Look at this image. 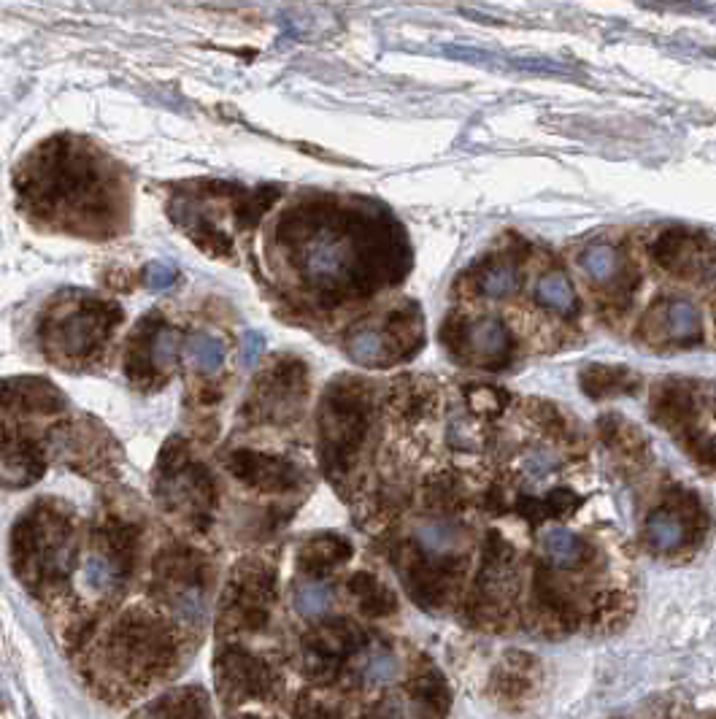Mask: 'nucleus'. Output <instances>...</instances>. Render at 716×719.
<instances>
[{"label":"nucleus","instance_id":"18","mask_svg":"<svg viewBox=\"0 0 716 719\" xmlns=\"http://www.w3.org/2000/svg\"><path fill=\"white\" fill-rule=\"evenodd\" d=\"M417 544L430 555H449L460 544V530L449 519H427L417 528Z\"/></svg>","mask_w":716,"mask_h":719},{"label":"nucleus","instance_id":"22","mask_svg":"<svg viewBox=\"0 0 716 719\" xmlns=\"http://www.w3.org/2000/svg\"><path fill=\"white\" fill-rule=\"evenodd\" d=\"M349 355L363 365H376L387 355V338L379 330L363 328L349 338Z\"/></svg>","mask_w":716,"mask_h":719},{"label":"nucleus","instance_id":"5","mask_svg":"<svg viewBox=\"0 0 716 719\" xmlns=\"http://www.w3.org/2000/svg\"><path fill=\"white\" fill-rule=\"evenodd\" d=\"M157 498L173 514L203 530L217 506V484L203 465L179 441L168 444L157 465Z\"/></svg>","mask_w":716,"mask_h":719},{"label":"nucleus","instance_id":"29","mask_svg":"<svg viewBox=\"0 0 716 719\" xmlns=\"http://www.w3.org/2000/svg\"><path fill=\"white\" fill-rule=\"evenodd\" d=\"M395 671H398L395 657H392L390 652H379V655H373V660L368 663V668H365V679L373 684H384L395 679Z\"/></svg>","mask_w":716,"mask_h":719},{"label":"nucleus","instance_id":"24","mask_svg":"<svg viewBox=\"0 0 716 719\" xmlns=\"http://www.w3.org/2000/svg\"><path fill=\"white\" fill-rule=\"evenodd\" d=\"M698 309L687 301H673L665 311V328L671 338H692L698 333Z\"/></svg>","mask_w":716,"mask_h":719},{"label":"nucleus","instance_id":"21","mask_svg":"<svg viewBox=\"0 0 716 719\" xmlns=\"http://www.w3.org/2000/svg\"><path fill=\"white\" fill-rule=\"evenodd\" d=\"M535 298H538V303L546 306V309L557 311L573 309V301H576L571 282L560 274H549L544 276V279H538V284H535Z\"/></svg>","mask_w":716,"mask_h":719},{"label":"nucleus","instance_id":"15","mask_svg":"<svg viewBox=\"0 0 716 719\" xmlns=\"http://www.w3.org/2000/svg\"><path fill=\"white\" fill-rule=\"evenodd\" d=\"M408 692L411 698L419 701L427 711H433L436 717H444L446 711L452 709V692L449 684L444 682V676L438 671H417V674L408 679Z\"/></svg>","mask_w":716,"mask_h":719},{"label":"nucleus","instance_id":"6","mask_svg":"<svg viewBox=\"0 0 716 719\" xmlns=\"http://www.w3.org/2000/svg\"><path fill=\"white\" fill-rule=\"evenodd\" d=\"M276 595V574L263 560L238 565L219 603V633H257L268 625V606Z\"/></svg>","mask_w":716,"mask_h":719},{"label":"nucleus","instance_id":"28","mask_svg":"<svg viewBox=\"0 0 716 719\" xmlns=\"http://www.w3.org/2000/svg\"><path fill=\"white\" fill-rule=\"evenodd\" d=\"M330 603H333V592H330V587H325V584H306V587H300L298 592L300 614L317 617V614L330 609Z\"/></svg>","mask_w":716,"mask_h":719},{"label":"nucleus","instance_id":"2","mask_svg":"<svg viewBox=\"0 0 716 719\" xmlns=\"http://www.w3.org/2000/svg\"><path fill=\"white\" fill-rule=\"evenodd\" d=\"M119 322L122 309L117 303L73 292L52 301V306L44 311L38 338L49 360L82 365L100 355V349L106 346Z\"/></svg>","mask_w":716,"mask_h":719},{"label":"nucleus","instance_id":"14","mask_svg":"<svg viewBox=\"0 0 716 719\" xmlns=\"http://www.w3.org/2000/svg\"><path fill=\"white\" fill-rule=\"evenodd\" d=\"M541 665L525 652H511L506 660L495 668L492 676V692L503 701H525L541 684Z\"/></svg>","mask_w":716,"mask_h":719},{"label":"nucleus","instance_id":"27","mask_svg":"<svg viewBox=\"0 0 716 719\" xmlns=\"http://www.w3.org/2000/svg\"><path fill=\"white\" fill-rule=\"evenodd\" d=\"M522 474L527 479H533V482H541V479H549L552 474H557V468H560V457L549 452V449H533V452H527L522 457Z\"/></svg>","mask_w":716,"mask_h":719},{"label":"nucleus","instance_id":"9","mask_svg":"<svg viewBox=\"0 0 716 719\" xmlns=\"http://www.w3.org/2000/svg\"><path fill=\"white\" fill-rule=\"evenodd\" d=\"M298 395V368L287 363H276L273 368L263 371L260 379H254L249 398L244 403V417L252 425L281 422V419H287L295 411Z\"/></svg>","mask_w":716,"mask_h":719},{"label":"nucleus","instance_id":"4","mask_svg":"<svg viewBox=\"0 0 716 719\" xmlns=\"http://www.w3.org/2000/svg\"><path fill=\"white\" fill-rule=\"evenodd\" d=\"M106 652L114 668L146 684L171 668L176 644L163 619L146 611H130L111 630Z\"/></svg>","mask_w":716,"mask_h":719},{"label":"nucleus","instance_id":"3","mask_svg":"<svg viewBox=\"0 0 716 719\" xmlns=\"http://www.w3.org/2000/svg\"><path fill=\"white\" fill-rule=\"evenodd\" d=\"M11 557L17 574L30 587L65 582L73 565L71 514L55 501L36 503L11 533Z\"/></svg>","mask_w":716,"mask_h":719},{"label":"nucleus","instance_id":"8","mask_svg":"<svg viewBox=\"0 0 716 719\" xmlns=\"http://www.w3.org/2000/svg\"><path fill=\"white\" fill-rule=\"evenodd\" d=\"M173 360H176V346L173 333L165 322L144 319L127 344L125 374L138 387H160L171 376Z\"/></svg>","mask_w":716,"mask_h":719},{"label":"nucleus","instance_id":"12","mask_svg":"<svg viewBox=\"0 0 716 719\" xmlns=\"http://www.w3.org/2000/svg\"><path fill=\"white\" fill-rule=\"evenodd\" d=\"M227 468L238 482L260 492L292 490L298 482V468L284 457L265 455L254 449H238L227 457Z\"/></svg>","mask_w":716,"mask_h":719},{"label":"nucleus","instance_id":"19","mask_svg":"<svg viewBox=\"0 0 716 719\" xmlns=\"http://www.w3.org/2000/svg\"><path fill=\"white\" fill-rule=\"evenodd\" d=\"M349 590L354 595H360L363 601V611L371 614V617H384V614H392L395 611V595L390 590H384L381 584H376L371 574H354L349 579Z\"/></svg>","mask_w":716,"mask_h":719},{"label":"nucleus","instance_id":"11","mask_svg":"<svg viewBox=\"0 0 716 719\" xmlns=\"http://www.w3.org/2000/svg\"><path fill=\"white\" fill-rule=\"evenodd\" d=\"M95 552L92 557L109 568L111 574L117 576L119 582H125L138 557V544H141V530L136 522L119 517H106L95 528L92 536Z\"/></svg>","mask_w":716,"mask_h":719},{"label":"nucleus","instance_id":"20","mask_svg":"<svg viewBox=\"0 0 716 719\" xmlns=\"http://www.w3.org/2000/svg\"><path fill=\"white\" fill-rule=\"evenodd\" d=\"M684 522H681L676 514L671 511H657L652 519H649V525H646V538H649V544L654 549H660V552H668V549H676L684 541Z\"/></svg>","mask_w":716,"mask_h":719},{"label":"nucleus","instance_id":"23","mask_svg":"<svg viewBox=\"0 0 716 719\" xmlns=\"http://www.w3.org/2000/svg\"><path fill=\"white\" fill-rule=\"evenodd\" d=\"M581 265H584V271L595 276L598 282H608V279H614V274L619 271V257L611 246L595 244L581 255Z\"/></svg>","mask_w":716,"mask_h":719},{"label":"nucleus","instance_id":"30","mask_svg":"<svg viewBox=\"0 0 716 719\" xmlns=\"http://www.w3.org/2000/svg\"><path fill=\"white\" fill-rule=\"evenodd\" d=\"M238 719H257V717H249V714H244V717H238Z\"/></svg>","mask_w":716,"mask_h":719},{"label":"nucleus","instance_id":"7","mask_svg":"<svg viewBox=\"0 0 716 719\" xmlns=\"http://www.w3.org/2000/svg\"><path fill=\"white\" fill-rule=\"evenodd\" d=\"M209 584V560L190 547H171L155 560V587L182 617L203 614V592Z\"/></svg>","mask_w":716,"mask_h":719},{"label":"nucleus","instance_id":"25","mask_svg":"<svg viewBox=\"0 0 716 719\" xmlns=\"http://www.w3.org/2000/svg\"><path fill=\"white\" fill-rule=\"evenodd\" d=\"M506 341V328H503L500 322H492V319L479 322V325L471 330V344L481 355H498V352H503Z\"/></svg>","mask_w":716,"mask_h":719},{"label":"nucleus","instance_id":"1","mask_svg":"<svg viewBox=\"0 0 716 719\" xmlns=\"http://www.w3.org/2000/svg\"><path fill=\"white\" fill-rule=\"evenodd\" d=\"M22 206L82 238H111L125 211L119 173L109 160L73 138H55L17 173Z\"/></svg>","mask_w":716,"mask_h":719},{"label":"nucleus","instance_id":"16","mask_svg":"<svg viewBox=\"0 0 716 719\" xmlns=\"http://www.w3.org/2000/svg\"><path fill=\"white\" fill-rule=\"evenodd\" d=\"M544 552L560 568H581V565L587 563V557H590V547L576 533L565 528L546 530Z\"/></svg>","mask_w":716,"mask_h":719},{"label":"nucleus","instance_id":"13","mask_svg":"<svg viewBox=\"0 0 716 719\" xmlns=\"http://www.w3.org/2000/svg\"><path fill=\"white\" fill-rule=\"evenodd\" d=\"M300 268L311 282H336L349 268L346 244L341 238L330 236V233H317L314 238H306L303 249H300Z\"/></svg>","mask_w":716,"mask_h":719},{"label":"nucleus","instance_id":"17","mask_svg":"<svg viewBox=\"0 0 716 719\" xmlns=\"http://www.w3.org/2000/svg\"><path fill=\"white\" fill-rule=\"evenodd\" d=\"M346 557H349V544L341 541L336 536H322V538H314L309 541L303 552H300V565H303V571H309V574H322L327 568H333V565L344 563Z\"/></svg>","mask_w":716,"mask_h":719},{"label":"nucleus","instance_id":"10","mask_svg":"<svg viewBox=\"0 0 716 719\" xmlns=\"http://www.w3.org/2000/svg\"><path fill=\"white\" fill-rule=\"evenodd\" d=\"M214 668H217L219 695L227 703L246 701V698H265L273 690L271 668L260 657L249 655L246 649H222Z\"/></svg>","mask_w":716,"mask_h":719},{"label":"nucleus","instance_id":"26","mask_svg":"<svg viewBox=\"0 0 716 719\" xmlns=\"http://www.w3.org/2000/svg\"><path fill=\"white\" fill-rule=\"evenodd\" d=\"M519 287V274L511 268V265H498V268H492L484 274L481 279V292L487 295V298H508V295H514Z\"/></svg>","mask_w":716,"mask_h":719}]
</instances>
